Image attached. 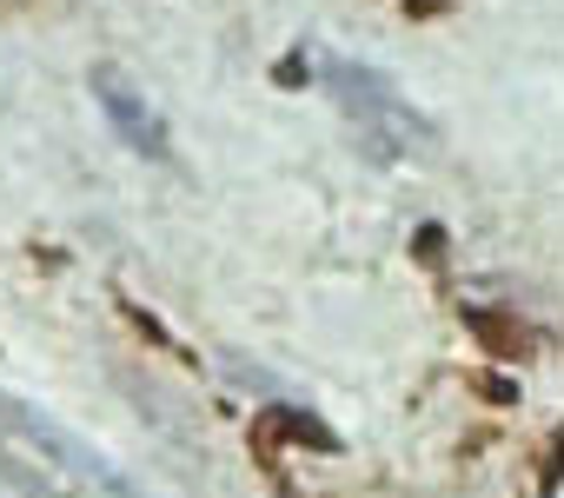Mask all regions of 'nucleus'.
<instances>
[{
  "instance_id": "nucleus-1",
  "label": "nucleus",
  "mask_w": 564,
  "mask_h": 498,
  "mask_svg": "<svg viewBox=\"0 0 564 498\" xmlns=\"http://www.w3.org/2000/svg\"><path fill=\"white\" fill-rule=\"evenodd\" d=\"M313 80L339 100V113L359 127V140L379 153V160H405V153H425L432 147V120L386 80V74H372V67H359V61H339V54H313Z\"/></svg>"
},
{
  "instance_id": "nucleus-2",
  "label": "nucleus",
  "mask_w": 564,
  "mask_h": 498,
  "mask_svg": "<svg viewBox=\"0 0 564 498\" xmlns=\"http://www.w3.org/2000/svg\"><path fill=\"white\" fill-rule=\"evenodd\" d=\"M94 100L107 113V127L120 133V147H133L140 160H173V140H166V120L160 107L120 74V67H94Z\"/></svg>"
}]
</instances>
